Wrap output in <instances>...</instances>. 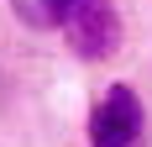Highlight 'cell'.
<instances>
[{
    "mask_svg": "<svg viewBox=\"0 0 152 147\" xmlns=\"http://www.w3.org/2000/svg\"><path fill=\"white\" fill-rule=\"evenodd\" d=\"M89 147H147V110L137 89L110 84L89 110Z\"/></svg>",
    "mask_w": 152,
    "mask_h": 147,
    "instance_id": "2",
    "label": "cell"
},
{
    "mask_svg": "<svg viewBox=\"0 0 152 147\" xmlns=\"http://www.w3.org/2000/svg\"><path fill=\"white\" fill-rule=\"evenodd\" d=\"M53 11V26L63 32V42L74 47L79 58H110L121 47V16H115V0H47Z\"/></svg>",
    "mask_w": 152,
    "mask_h": 147,
    "instance_id": "1",
    "label": "cell"
},
{
    "mask_svg": "<svg viewBox=\"0 0 152 147\" xmlns=\"http://www.w3.org/2000/svg\"><path fill=\"white\" fill-rule=\"evenodd\" d=\"M16 16L26 21V26H53V11H47V0H11Z\"/></svg>",
    "mask_w": 152,
    "mask_h": 147,
    "instance_id": "3",
    "label": "cell"
}]
</instances>
